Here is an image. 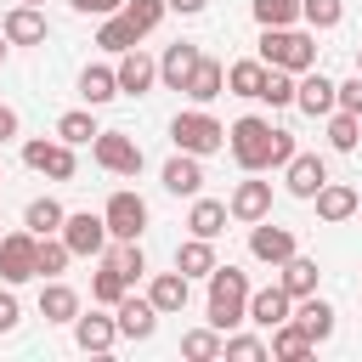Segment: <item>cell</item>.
I'll return each mask as SVG.
<instances>
[{"instance_id": "obj_31", "label": "cell", "mask_w": 362, "mask_h": 362, "mask_svg": "<svg viewBox=\"0 0 362 362\" xmlns=\"http://www.w3.org/2000/svg\"><path fill=\"white\" fill-rule=\"evenodd\" d=\"M124 294H130V283H124V272H119V266H113V260L102 255V272H90V300L113 311V305H119Z\"/></svg>"}, {"instance_id": "obj_43", "label": "cell", "mask_w": 362, "mask_h": 362, "mask_svg": "<svg viewBox=\"0 0 362 362\" xmlns=\"http://www.w3.org/2000/svg\"><path fill=\"white\" fill-rule=\"evenodd\" d=\"M221 356H232V362H260V356H272V345L255 339V334H226V351H221Z\"/></svg>"}, {"instance_id": "obj_19", "label": "cell", "mask_w": 362, "mask_h": 362, "mask_svg": "<svg viewBox=\"0 0 362 362\" xmlns=\"http://www.w3.org/2000/svg\"><path fill=\"white\" fill-rule=\"evenodd\" d=\"M322 181H328V164H322L317 153H294V158L283 164V187H288L294 198H317Z\"/></svg>"}, {"instance_id": "obj_42", "label": "cell", "mask_w": 362, "mask_h": 362, "mask_svg": "<svg viewBox=\"0 0 362 362\" xmlns=\"http://www.w3.org/2000/svg\"><path fill=\"white\" fill-rule=\"evenodd\" d=\"M124 17L136 23V34H153V28L170 17V6H164V0H124Z\"/></svg>"}, {"instance_id": "obj_30", "label": "cell", "mask_w": 362, "mask_h": 362, "mask_svg": "<svg viewBox=\"0 0 362 362\" xmlns=\"http://www.w3.org/2000/svg\"><path fill=\"white\" fill-rule=\"evenodd\" d=\"M175 266L187 272V277H209L221 260H215V238H187L181 249H175Z\"/></svg>"}, {"instance_id": "obj_15", "label": "cell", "mask_w": 362, "mask_h": 362, "mask_svg": "<svg viewBox=\"0 0 362 362\" xmlns=\"http://www.w3.org/2000/svg\"><path fill=\"white\" fill-rule=\"evenodd\" d=\"M158 181H164V192H175V198H198V192H204V158L175 147V158L158 170Z\"/></svg>"}, {"instance_id": "obj_48", "label": "cell", "mask_w": 362, "mask_h": 362, "mask_svg": "<svg viewBox=\"0 0 362 362\" xmlns=\"http://www.w3.org/2000/svg\"><path fill=\"white\" fill-rule=\"evenodd\" d=\"M164 6H170V11H181V17H198L209 0H164Z\"/></svg>"}, {"instance_id": "obj_26", "label": "cell", "mask_w": 362, "mask_h": 362, "mask_svg": "<svg viewBox=\"0 0 362 362\" xmlns=\"http://www.w3.org/2000/svg\"><path fill=\"white\" fill-rule=\"evenodd\" d=\"M294 322L322 345V339H334V305L328 300H317V294H305V300H294Z\"/></svg>"}, {"instance_id": "obj_49", "label": "cell", "mask_w": 362, "mask_h": 362, "mask_svg": "<svg viewBox=\"0 0 362 362\" xmlns=\"http://www.w3.org/2000/svg\"><path fill=\"white\" fill-rule=\"evenodd\" d=\"M6 51H11V40H6V28H0V62H6Z\"/></svg>"}, {"instance_id": "obj_46", "label": "cell", "mask_w": 362, "mask_h": 362, "mask_svg": "<svg viewBox=\"0 0 362 362\" xmlns=\"http://www.w3.org/2000/svg\"><path fill=\"white\" fill-rule=\"evenodd\" d=\"M79 17H113V11H124V0H68Z\"/></svg>"}, {"instance_id": "obj_24", "label": "cell", "mask_w": 362, "mask_h": 362, "mask_svg": "<svg viewBox=\"0 0 362 362\" xmlns=\"http://www.w3.org/2000/svg\"><path fill=\"white\" fill-rule=\"evenodd\" d=\"M226 221H232V209L221 198H192V209H187V232L192 238H221Z\"/></svg>"}, {"instance_id": "obj_10", "label": "cell", "mask_w": 362, "mask_h": 362, "mask_svg": "<svg viewBox=\"0 0 362 362\" xmlns=\"http://www.w3.org/2000/svg\"><path fill=\"white\" fill-rule=\"evenodd\" d=\"M294 107H300V113H311V119H328V113L339 107V85H334L322 68H305V74H300V85H294Z\"/></svg>"}, {"instance_id": "obj_20", "label": "cell", "mask_w": 362, "mask_h": 362, "mask_svg": "<svg viewBox=\"0 0 362 362\" xmlns=\"http://www.w3.org/2000/svg\"><path fill=\"white\" fill-rule=\"evenodd\" d=\"M311 204H317V221H328V226H339V221H351V215L362 209L356 187H345V181H322Z\"/></svg>"}, {"instance_id": "obj_11", "label": "cell", "mask_w": 362, "mask_h": 362, "mask_svg": "<svg viewBox=\"0 0 362 362\" xmlns=\"http://www.w3.org/2000/svg\"><path fill=\"white\" fill-rule=\"evenodd\" d=\"M249 255L266 260V266H283L288 255H300V238H294L288 226H272V215H266V221L249 226Z\"/></svg>"}, {"instance_id": "obj_39", "label": "cell", "mask_w": 362, "mask_h": 362, "mask_svg": "<svg viewBox=\"0 0 362 362\" xmlns=\"http://www.w3.org/2000/svg\"><path fill=\"white\" fill-rule=\"evenodd\" d=\"M255 23L260 28H294L300 23V0H255Z\"/></svg>"}, {"instance_id": "obj_37", "label": "cell", "mask_w": 362, "mask_h": 362, "mask_svg": "<svg viewBox=\"0 0 362 362\" xmlns=\"http://www.w3.org/2000/svg\"><path fill=\"white\" fill-rule=\"evenodd\" d=\"M356 141H362V119L345 113V107H334L328 113V147L334 153H356Z\"/></svg>"}, {"instance_id": "obj_25", "label": "cell", "mask_w": 362, "mask_h": 362, "mask_svg": "<svg viewBox=\"0 0 362 362\" xmlns=\"http://www.w3.org/2000/svg\"><path fill=\"white\" fill-rule=\"evenodd\" d=\"M40 317H45V322H74V317H79V294H74L68 283L45 277V288H40Z\"/></svg>"}, {"instance_id": "obj_33", "label": "cell", "mask_w": 362, "mask_h": 362, "mask_svg": "<svg viewBox=\"0 0 362 362\" xmlns=\"http://www.w3.org/2000/svg\"><path fill=\"white\" fill-rule=\"evenodd\" d=\"M136 40H141V34H136V23H130L124 11L102 17V28H96V45H102V51H113V57H124V51H130Z\"/></svg>"}, {"instance_id": "obj_29", "label": "cell", "mask_w": 362, "mask_h": 362, "mask_svg": "<svg viewBox=\"0 0 362 362\" xmlns=\"http://www.w3.org/2000/svg\"><path fill=\"white\" fill-rule=\"evenodd\" d=\"M62 221H68V209H62L57 198H28V209H23V226H28L34 238H51V232H62Z\"/></svg>"}, {"instance_id": "obj_51", "label": "cell", "mask_w": 362, "mask_h": 362, "mask_svg": "<svg viewBox=\"0 0 362 362\" xmlns=\"http://www.w3.org/2000/svg\"><path fill=\"white\" fill-rule=\"evenodd\" d=\"M23 6H45V0H23Z\"/></svg>"}, {"instance_id": "obj_6", "label": "cell", "mask_w": 362, "mask_h": 362, "mask_svg": "<svg viewBox=\"0 0 362 362\" xmlns=\"http://www.w3.org/2000/svg\"><path fill=\"white\" fill-rule=\"evenodd\" d=\"M28 277H40V238L23 226V232H6L0 238V283H28Z\"/></svg>"}, {"instance_id": "obj_8", "label": "cell", "mask_w": 362, "mask_h": 362, "mask_svg": "<svg viewBox=\"0 0 362 362\" xmlns=\"http://www.w3.org/2000/svg\"><path fill=\"white\" fill-rule=\"evenodd\" d=\"M23 164L34 175H51V181H74L79 175V158H74V147L62 136L57 141H23Z\"/></svg>"}, {"instance_id": "obj_21", "label": "cell", "mask_w": 362, "mask_h": 362, "mask_svg": "<svg viewBox=\"0 0 362 362\" xmlns=\"http://www.w3.org/2000/svg\"><path fill=\"white\" fill-rule=\"evenodd\" d=\"M147 300L170 317V311H187V300H192V277L175 266V272H153V283H147Z\"/></svg>"}, {"instance_id": "obj_17", "label": "cell", "mask_w": 362, "mask_h": 362, "mask_svg": "<svg viewBox=\"0 0 362 362\" xmlns=\"http://www.w3.org/2000/svg\"><path fill=\"white\" fill-rule=\"evenodd\" d=\"M0 28H6V40H11V45H45V34H51L45 11H40V6H23V0L6 11V23H0Z\"/></svg>"}, {"instance_id": "obj_14", "label": "cell", "mask_w": 362, "mask_h": 362, "mask_svg": "<svg viewBox=\"0 0 362 362\" xmlns=\"http://www.w3.org/2000/svg\"><path fill=\"white\" fill-rule=\"evenodd\" d=\"M288 317H294V294H288L283 283H266V288H255V294H249V322H255V328H266V334H272V328H277V322H288Z\"/></svg>"}, {"instance_id": "obj_40", "label": "cell", "mask_w": 362, "mask_h": 362, "mask_svg": "<svg viewBox=\"0 0 362 362\" xmlns=\"http://www.w3.org/2000/svg\"><path fill=\"white\" fill-rule=\"evenodd\" d=\"M68 260H74V249L62 243V232L40 238V277H62V272H68Z\"/></svg>"}, {"instance_id": "obj_34", "label": "cell", "mask_w": 362, "mask_h": 362, "mask_svg": "<svg viewBox=\"0 0 362 362\" xmlns=\"http://www.w3.org/2000/svg\"><path fill=\"white\" fill-rule=\"evenodd\" d=\"M260 85H266V62L260 57H243V62L226 68V96H260Z\"/></svg>"}, {"instance_id": "obj_9", "label": "cell", "mask_w": 362, "mask_h": 362, "mask_svg": "<svg viewBox=\"0 0 362 362\" xmlns=\"http://www.w3.org/2000/svg\"><path fill=\"white\" fill-rule=\"evenodd\" d=\"M102 221H107V232H113V238H141L153 215H147V198H141V192H130V187H119V192L107 198V209H102Z\"/></svg>"}, {"instance_id": "obj_23", "label": "cell", "mask_w": 362, "mask_h": 362, "mask_svg": "<svg viewBox=\"0 0 362 362\" xmlns=\"http://www.w3.org/2000/svg\"><path fill=\"white\" fill-rule=\"evenodd\" d=\"M266 345H272V356H277V362H305V356L317 351V339H311V334H305L294 317H288V322H277Z\"/></svg>"}, {"instance_id": "obj_16", "label": "cell", "mask_w": 362, "mask_h": 362, "mask_svg": "<svg viewBox=\"0 0 362 362\" xmlns=\"http://www.w3.org/2000/svg\"><path fill=\"white\" fill-rule=\"evenodd\" d=\"M158 305L153 300H136V294H124L119 305H113V322H119V339H153V328H158Z\"/></svg>"}, {"instance_id": "obj_52", "label": "cell", "mask_w": 362, "mask_h": 362, "mask_svg": "<svg viewBox=\"0 0 362 362\" xmlns=\"http://www.w3.org/2000/svg\"><path fill=\"white\" fill-rule=\"evenodd\" d=\"M0 238H6V232H0Z\"/></svg>"}, {"instance_id": "obj_44", "label": "cell", "mask_w": 362, "mask_h": 362, "mask_svg": "<svg viewBox=\"0 0 362 362\" xmlns=\"http://www.w3.org/2000/svg\"><path fill=\"white\" fill-rule=\"evenodd\" d=\"M17 322H23V305H17V294H11V283H6V288H0V334H11Z\"/></svg>"}, {"instance_id": "obj_13", "label": "cell", "mask_w": 362, "mask_h": 362, "mask_svg": "<svg viewBox=\"0 0 362 362\" xmlns=\"http://www.w3.org/2000/svg\"><path fill=\"white\" fill-rule=\"evenodd\" d=\"M226 209H232V221H243V226L266 221V215H272V181H255V170H249V181H238V187H232Z\"/></svg>"}, {"instance_id": "obj_32", "label": "cell", "mask_w": 362, "mask_h": 362, "mask_svg": "<svg viewBox=\"0 0 362 362\" xmlns=\"http://www.w3.org/2000/svg\"><path fill=\"white\" fill-rule=\"evenodd\" d=\"M221 351H226V334H221V328H209V322L181 334V356H187V362H215Z\"/></svg>"}, {"instance_id": "obj_3", "label": "cell", "mask_w": 362, "mask_h": 362, "mask_svg": "<svg viewBox=\"0 0 362 362\" xmlns=\"http://www.w3.org/2000/svg\"><path fill=\"white\" fill-rule=\"evenodd\" d=\"M260 62L305 74V68H317V40L305 28H260Z\"/></svg>"}, {"instance_id": "obj_4", "label": "cell", "mask_w": 362, "mask_h": 362, "mask_svg": "<svg viewBox=\"0 0 362 362\" xmlns=\"http://www.w3.org/2000/svg\"><path fill=\"white\" fill-rule=\"evenodd\" d=\"M170 141H175L181 153L209 158V153H221V147H226V124H221L209 107H187V113H175V119H170Z\"/></svg>"}, {"instance_id": "obj_28", "label": "cell", "mask_w": 362, "mask_h": 362, "mask_svg": "<svg viewBox=\"0 0 362 362\" xmlns=\"http://www.w3.org/2000/svg\"><path fill=\"white\" fill-rule=\"evenodd\" d=\"M277 272H283L277 283H283V288H288L294 300H305V294H317V277H322V272H317V260H311V255H288V260H283Z\"/></svg>"}, {"instance_id": "obj_35", "label": "cell", "mask_w": 362, "mask_h": 362, "mask_svg": "<svg viewBox=\"0 0 362 362\" xmlns=\"http://www.w3.org/2000/svg\"><path fill=\"white\" fill-rule=\"evenodd\" d=\"M79 96H85V107L113 102V96H119V74H113V68H102V62H96V68H85V74H79Z\"/></svg>"}, {"instance_id": "obj_50", "label": "cell", "mask_w": 362, "mask_h": 362, "mask_svg": "<svg viewBox=\"0 0 362 362\" xmlns=\"http://www.w3.org/2000/svg\"><path fill=\"white\" fill-rule=\"evenodd\" d=\"M356 74H362V51H356Z\"/></svg>"}, {"instance_id": "obj_18", "label": "cell", "mask_w": 362, "mask_h": 362, "mask_svg": "<svg viewBox=\"0 0 362 362\" xmlns=\"http://www.w3.org/2000/svg\"><path fill=\"white\" fill-rule=\"evenodd\" d=\"M198 45L192 40H175V45H164V57H158V79H164V90H187V79H192V68H198Z\"/></svg>"}, {"instance_id": "obj_22", "label": "cell", "mask_w": 362, "mask_h": 362, "mask_svg": "<svg viewBox=\"0 0 362 362\" xmlns=\"http://www.w3.org/2000/svg\"><path fill=\"white\" fill-rule=\"evenodd\" d=\"M74 345L79 351H113L119 345V322L113 317H102V311H90V317H74Z\"/></svg>"}, {"instance_id": "obj_27", "label": "cell", "mask_w": 362, "mask_h": 362, "mask_svg": "<svg viewBox=\"0 0 362 362\" xmlns=\"http://www.w3.org/2000/svg\"><path fill=\"white\" fill-rule=\"evenodd\" d=\"M226 90V68L215 62V57H198V68H192V79H187V96L204 107V102H215Z\"/></svg>"}, {"instance_id": "obj_2", "label": "cell", "mask_w": 362, "mask_h": 362, "mask_svg": "<svg viewBox=\"0 0 362 362\" xmlns=\"http://www.w3.org/2000/svg\"><path fill=\"white\" fill-rule=\"evenodd\" d=\"M249 272L243 266H215L209 272V328L232 334L238 322H249Z\"/></svg>"}, {"instance_id": "obj_36", "label": "cell", "mask_w": 362, "mask_h": 362, "mask_svg": "<svg viewBox=\"0 0 362 362\" xmlns=\"http://www.w3.org/2000/svg\"><path fill=\"white\" fill-rule=\"evenodd\" d=\"M294 85H300V74H288V68H266V85H260L255 102H266V107H294Z\"/></svg>"}, {"instance_id": "obj_12", "label": "cell", "mask_w": 362, "mask_h": 362, "mask_svg": "<svg viewBox=\"0 0 362 362\" xmlns=\"http://www.w3.org/2000/svg\"><path fill=\"white\" fill-rule=\"evenodd\" d=\"M113 74H119V96H147V90L158 85V62H153L141 45H130V51L113 62Z\"/></svg>"}, {"instance_id": "obj_5", "label": "cell", "mask_w": 362, "mask_h": 362, "mask_svg": "<svg viewBox=\"0 0 362 362\" xmlns=\"http://www.w3.org/2000/svg\"><path fill=\"white\" fill-rule=\"evenodd\" d=\"M90 158L107 170V175H141V141L136 136H124V130H96V141H90Z\"/></svg>"}, {"instance_id": "obj_45", "label": "cell", "mask_w": 362, "mask_h": 362, "mask_svg": "<svg viewBox=\"0 0 362 362\" xmlns=\"http://www.w3.org/2000/svg\"><path fill=\"white\" fill-rule=\"evenodd\" d=\"M339 107H345V113H356V119H362V74H351V79H345V85H339Z\"/></svg>"}, {"instance_id": "obj_7", "label": "cell", "mask_w": 362, "mask_h": 362, "mask_svg": "<svg viewBox=\"0 0 362 362\" xmlns=\"http://www.w3.org/2000/svg\"><path fill=\"white\" fill-rule=\"evenodd\" d=\"M107 221L102 215H90V209H74L68 221H62V243L74 249V260H102V249H107Z\"/></svg>"}, {"instance_id": "obj_38", "label": "cell", "mask_w": 362, "mask_h": 362, "mask_svg": "<svg viewBox=\"0 0 362 362\" xmlns=\"http://www.w3.org/2000/svg\"><path fill=\"white\" fill-rule=\"evenodd\" d=\"M57 136H62L68 147H85V141H96V119H90V107H74V113H62V119H57Z\"/></svg>"}, {"instance_id": "obj_41", "label": "cell", "mask_w": 362, "mask_h": 362, "mask_svg": "<svg viewBox=\"0 0 362 362\" xmlns=\"http://www.w3.org/2000/svg\"><path fill=\"white\" fill-rule=\"evenodd\" d=\"M345 0H300V23L305 28H339Z\"/></svg>"}, {"instance_id": "obj_47", "label": "cell", "mask_w": 362, "mask_h": 362, "mask_svg": "<svg viewBox=\"0 0 362 362\" xmlns=\"http://www.w3.org/2000/svg\"><path fill=\"white\" fill-rule=\"evenodd\" d=\"M11 136H17V113L0 102V141H11Z\"/></svg>"}, {"instance_id": "obj_1", "label": "cell", "mask_w": 362, "mask_h": 362, "mask_svg": "<svg viewBox=\"0 0 362 362\" xmlns=\"http://www.w3.org/2000/svg\"><path fill=\"white\" fill-rule=\"evenodd\" d=\"M226 147H232V158H238V170L249 175H260V170H283L300 147H294V136L288 130H277L272 119H260V113H243L238 124H226Z\"/></svg>"}]
</instances>
